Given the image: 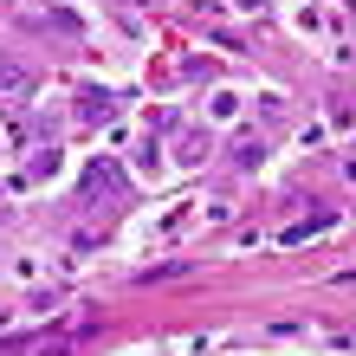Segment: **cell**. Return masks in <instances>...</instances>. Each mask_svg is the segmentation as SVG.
Returning <instances> with one entry per match:
<instances>
[{"mask_svg": "<svg viewBox=\"0 0 356 356\" xmlns=\"http://www.w3.org/2000/svg\"><path fill=\"white\" fill-rule=\"evenodd\" d=\"M26 91H33V72L19 65V58H7V52H0V97H13V104H19Z\"/></svg>", "mask_w": 356, "mask_h": 356, "instance_id": "obj_1", "label": "cell"}]
</instances>
